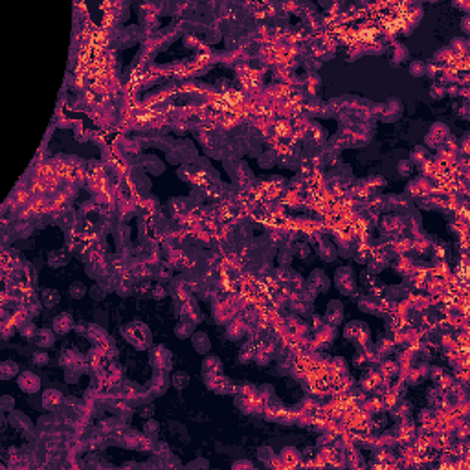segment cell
<instances>
[{
    "instance_id": "30",
    "label": "cell",
    "mask_w": 470,
    "mask_h": 470,
    "mask_svg": "<svg viewBox=\"0 0 470 470\" xmlns=\"http://www.w3.org/2000/svg\"><path fill=\"white\" fill-rule=\"evenodd\" d=\"M188 467L189 469H195V467H206V469H208V461H206V459H197L195 463H189Z\"/></svg>"
},
{
    "instance_id": "1",
    "label": "cell",
    "mask_w": 470,
    "mask_h": 470,
    "mask_svg": "<svg viewBox=\"0 0 470 470\" xmlns=\"http://www.w3.org/2000/svg\"><path fill=\"white\" fill-rule=\"evenodd\" d=\"M121 335L133 347L140 351H145L151 345V342H153L151 329L147 327V323L140 322V320H133V322L125 323L121 327Z\"/></svg>"
},
{
    "instance_id": "6",
    "label": "cell",
    "mask_w": 470,
    "mask_h": 470,
    "mask_svg": "<svg viewBox=\"0 0 470 470\" xmlns=\"http://www.w3.org/2000/svg\"><path fill=\"white\" fill-rule=\"evenodd\" d=\"M169 384H171V378L166 375V371L162 369H155V375H153V380H151V390L155 395H164L168 391Z\"/></svg>"
},
{
    "instance_id": "22",
    "label": "cell",
    "mask_w": 470,
    "mask_h": 470,
    "mask_svg": "<svg viewBox=\"0 0 470 470\" xmlns=\"http://www.w3.org/2000/svg\"><path fill=\"white\" fill-rule=\"evenodd\" d=\"M0 410L2 413H11L15 410V399L11 395H2L0 397Z\"/></svg>"
},
{
    "instance_id": "34",
    "label": "cell",
    "mask_w": 470,
    "mask_h": 470,
    "mask_svg": "<svg viewBox=\"0 0 470 470\" xmlns=\"http://www.w3.org/2000/svg\"><path fill=\"white\" fill-rule=\"evenodd\" d=\"M239 467H250V469H252V463H248V461H242V463H234V469H239Z\"/></svg>"
},
{
    "instance_id": "17",
    "label": "cell",
    "mask_w": 470,
    "mask_h": 470,
    "mask_svg": "<svg viewBox=\"0 0 470 470\" xmlns=\"http://www.w3.org/2000/svg\"><path fill=\"white\" fill-rule=\"evenodd\" d=\"M9 421H11V424H15V428L20 432H30L32 430V421L28 419L26 415H22V413H17V411H13L11 413V417H9Z\"/></svg>"
},
{
    "instance_id": "10",
    "label": "cell",
    "mask_w": 470,
    "mask_h": 470,
    "mask_svg": "<svg viewBox=\"0 0 470 470\" xmlns=\"http://www.w3.org/2000/svg\"><path fill=\"white\" fill-rule=\"evenodd\" d=\"M55 333L54 329H37V335H35V343L39 345L40 349H48V347H52L55 343Z\"/></svg>"
},
{
    "instance_id": "24",
    "label": "cell",
    "mask_w": 470,
    "mask_h": 470,
    "mask_svg": "<svg viewBox=\"0 0 470 470\" xmlns=\"http://www.w3.org/2000/svg\"><path fill=\"white\" fill-rule=\"evenodd\" d=\"M19 333L24 336V338H35L37 329H35V325L32 322H24L19 325Z\"/></svg>"
},
{
    "instance_id": "14",
    "label": "cell",
    "mask_w": 470,
    "mask_h": 470,
    "mask_svg": "<svg viewBox=\"0 0 470 470\" xmlns=\"http://www.w3.org/2000/svg\"><path fill=\"white\" fill-rule=\"evenodd\" d=\"M70 259V254L67 250H52L50 255H48V265L52 269H59V267H65Z\"/></svg>"
},
{
    "instance_id": "15",
    "label": "cell",
    "mask_w": 470,
    "mask_h": 470,
    "mask_svg": "<svg viewBox=\"0 0 470 470\" xmlns=\"http://www.w3.org/2000/svg\"><path fill=\"white\" fill-rule=\"evenodd\" d=\"M309 283L312 285V287H316V290L329 289V277H327V274L320 269L312 270V274H310V277H309Z\"/></svg>"
},
{
    "instance_id": "32",
    "label": "cell",
    "mask_w": 470,
    "mask_h": 470,
    "mask_svg": "<svg viewBox=\"0 0 470 470\" xmlns=\"http://www.w3.org/2000/svg\"><path fill=\"white\" fill-rule=\"evenodd\" d=\"M408 164H410V162H408V160H404L403 164L399 166V171H401L403 175H406V173H408Z\"/></svg>"
},
{
    "instance_id": "11",
    "label": "cell",
    "mask_w": 470,
    "mask_h": 470,
    "mask_svg": "<svg viewBox=\"0 0 470 470\" xmlns=\"http://www.w3.org/2000/svg\"><path fill=\"white\" fill-rule=\"evenodd\" d=\"M325 316H327V320H329L331 323H335V325L342 323V320H343V305H342V302H336V300L329 302Z\"/></svg>"
},
{
    "instance_id": "4",
    "label": "cell",
    "mask_w": 470,
    "mask_h": 470,
    "mask_svg": "<svg viewBox=\"0 0 470 470\" xmlns=\"http://www.w3.org/2000/svg\"><path fill=\"white\" fill-rule=\"evenodd\" d=\"M17 386L28 395H34V393H37L40 390V378L35 375L34 371H22L17 376Z\"/></svg>"
},
{
    "instance_id": "33",
    "label": "cell",
    "mask_w": 470,
    "mask_h": 470,
    "mask_svg": "<svg viewBox=\"0 0 470 470\" xmlns=\"http://www.w3.org/2000/svg\"><path fill=\"white\" fill-rule=\"evenodd\" d=\"M461 26H463L465 34H469V17H463V20H461Z\"/></svg>"
},
{
    "instance_id": "12",
    "label": "cell",
    "mask_w": 470,
    "mask_h": 470,
    "mask_svg": "<svg viewBox=\"0 0 470 470\" xmlns=\"http://www.w3.org/2000/svg\"><path fill=\"white\" fill-rule=\"evenodd\" d=\"M213 378H215L219 384L209 382L208 384L209 390H213L215 393H221V395H226V393H232V391H234V384H232V380H230V378H226V376H221V375L213 376ZM206 380H208V378H206Z\"/></svg>"
},
{
    "instance_id": "2",
    "label": "cell",
    "mask_w": 470,
    "mask_h": 470,
    "mask_svg": "<svg viewBox=\"0 0 470 470\" xmlns=\"http://www.w3.org/2000/svg\"><path fill=\"white\" fill-rule=\"evenodd\" d=\"M356 274L351 267H340L335 274V283L338 290L345 296H353L356 290Z\"/></svg>"
},
{
    "instance_id": "19",
    "label": "cell",
    "mask_w": 470,
    "mask_h": 470,
    "mask_svg": "<svg viewBox=\"0 0 470 470\" xmlns=\"http://www.w3.org/2000/svg\"><path fill=\"white\" fill-rule=\"evenodd\" d=\"M193 327H195V323H191V322H180V323H176V327H175V333H176V336L178 338H182V340H186V338H191V335H193Z\"/></svg>"
},
{
    "instance_id": "21",
    "label": "cell",
    "mask_w": 470,
    "mask_h": 470,
    "mask_svg": "<svg viewBox=\"0 0 470 470\" xmlns=\"http://www.w3.org/2000/svg\"><path fill=\"white\" fill-rule=\"evenodd\" d=\"M158 432H160V424L156 423V421H153V419L145 421V424H143V434H145L149 439H155V437L158 436Z\"/></svg>"
},
{
    "instance_id": "16",
    "label": "cell",
    "mask_w": 470,
    "mask_h": 470,
    "mask_svg": "<svg viewBox=\"0 0 470 470\" xmlns=\"http://www.w3.org/2000/svg\"><path fill=\"white\" fill-rule=\"evenodd\" d=\"M17 375H20V373H19V364L15 362V360H4V362L0 364V378H2V380H11V378H15Z\"/></svg>"
},
{
    "instance_id": "8",
    "label": "cell",
    "mask_w": 470,
    "mask_h": 470,
    "mask_svg": "<svg viewBox=\"0 0 470 470\" xmlns=\"http://www.w3.org/2000/svg\"><path fill=\"white\" fill-rule=\"evenodd\" d=\"M63 403V393H61L59 390H46L44 393H42V397H40V404H42V408L48 411H54L59 404Z\"/></svg>"
},
{
    "instance_id": "25",
    "label": "cell",
    "mask_w": 470,
    "mask_h": 470,
    "mask_svg": "<svg viewBox=\"0 0 470 470\" xmlns=\"http://www.w3.org/2000/svg\"><path fill=\"white\" fill-rule=\"evenodd\" d=\"M410 72L415 75V77H421V75H424L428 72V67L424 65L423 61H413L410 65Z\"/></svg>"
},
{
    "instance_id": "27",
    "label": "cell",
    "mask_w": 470,
    "mask_h": 470,
    "mask_svg": "<svg viewBox=\"0 0 470 470\" xmlns=\"http://www.w3.org/2000/svg\"><path fill=\"white\" fill-rule=\"evenodd\" d=\"M50 362V356H48L46 349H40L34 355V364L35 366H46Z\"/></svg>"
},
{
    "instance_id": "29",
    "label": "cell",
    "mask_w": 470,
    "mask_h": 470,
    "mask_svg": "<svg viewBox=\"0 0 470 470\" xmlns=\"http://www.w3.org/2000/svg\"><path fill=\"white\" fill-rule=\"evenodd\" d=\"M309 246L307 244H296V250H294V254L298 255V257H307L309 255Z\"/></svg>"
},
{
    "instance_id": "28",
    "label": "cell",
    "mask_w": 470,
    "mask_h": 470,
    "mask_svg": "<svg viewBox=\"0 0 470 470\" xmlns=\"http://www.w3.org/2000/svg\"><path fill=\"white\" fill-rule=\"evenodd\" d=\"M430 96L434 98V100H441V98L444 96V88L441 87V85H432Z\"/></svg>"
},
{
    "instance_id": "20",
    "label": "cell",
    "mask_w": 470,
    "mask_h": 470,
    "mask_svg": "<svg viewBox=\"0 0 470 470\" xmlns=\"http://www.w3.org/2000/svg\"><path fill=\"white\" fill-rule=\"evenodd\" d=\"M68 294H70L72 300H81V298H85V294H87V287L81 281H74L68 287Z\"/></svg>"
},
{
    "instance_id": "31",
    "label": "cell",
    "mask_w": 470,
    "mask_h": 470,
    "mask_svg": "<svg viewBox=\"0 0 470 470\" xmlns=\"http://www.w3.org/2000/svg\"><path fill=\"white\" fill-rule=\"evenodd\" d=\"M153 413H155V411H153V406H147V408H143V411H141L140 415L143 417V419H147V417H151Z\"/></svg>"
},
{
    "instance_id": "9",
    "label": "cell",
    "mask_w": 470,
    "mask_h": 470,
    "mask_svg": "<svg viewBox=\"0 0 470 470\" xmlns=\"http://www.w3.org/2000/svg\"><path fill=\"white\" fill-rule=\"evenodd\" d=\"M191 343H193V349L199 353V355H208L209 349H211V342H209V336L202 331H195L191 335Z\"/></svg>"
},
{
    "instance_id": "23",
    "label": "cell",
    "mask_w": 470,
    "mask_h": 470,
    "mask_svg": "<svg viewBox=\"0 0 470 470\" xmlns=\"http://www.w3.org/2000/svg\"><path fill=\"white\" fill-rule=\"evenodd\" d=\"M88 296L94 300V302H103L107 298V290L103 289L101 285H92L90 290H88Z\"/></svg>"
},
{
    "instance_id": "3",
    "label": "cell",
    "mask_w": 470,
    "mask_h": 470,
    "mask_svg": "<svg viewBox=\"0 0 470 470\" xmlns=\"http://www.w3.org/2000/svg\"><path fill=\"white\" fill-rule=\"evenodd\" d=\"M149 360H151V366H153L155 369L169 371L171 369V364H173V356H171L168 347L156 345V347H153V351H151Z\"/></svg>"
},
{
    "instance_id": "7",
    "label": "cell",
    "mask_w": 470,
    "mask_h": 470,
    "mask_svg": "<svg viewBox=\"0 0 470 470\" xmlns=\"http://www.w3.org/2000/svg\"><path fill=\"white\" fill-rule=\"evenodd\" d=\"M52 329L57 335H67L74 329V318L68 314V312H61L59 316H55L54 322H52Z\"/></svg>"
},
{
    "instance_id": "5",
    "label": "cell",
    "mask_w": 470,
    "mask_h": 470,
    "mask_svg": "<svg viewBox=\"0 0 470 470\" xmlns=\"http://www.w3.org/2000/svg\"><path fill=\"white\" fill-rule=\"evenodd\" d=\"M222 371V362L217 356L206 355V358L202 360V375L204 378H213V376L221 375Z\"/></svg>"
},
{
    "instance_id": "18",
    "label": "cell",
    "mask_w": 470,
    "mask_h": 470,
    "mask_svg": "<svg viewBox=\"0 0 470 470\" xmlns=\"http://www.w3.org/2000/svg\"><path fill=\"white\" fill-rule=\"evenodd\" d=\"M189 382H191V378H189V375L186 371H175V373L171 375V384H173V388H176L178 391L186 390L189 386Z\"/></svg>"
},
{
    "instance_id": "13",
    "label": "cell",
    "mask_w": 470,
    "mask_h": 470,
    "mask_svg": "<svg viewBox=\"0 0 470 470\" xmlns=\"http://www.w3.org/2000/svg\"><path fill=\"white\" fill-rule=\"evenodd\" d=\"M40 302H42V305H44L46 309H55V307L59 305V302H61L59 290L44 289L42 292H40Z\"/></svg>"
},
{
    "instance_id": "26",
    "label": "cell",
    "mask_w": 470,
    "mask_h": 470,
    "mask_svg": "<svg viewBox=\"0 0 470 470\" xmlns=\"http://www.w3.org/2000/svg\"><path fill=\"white\" fill-rule=\"evenodd\" d=\"M320 257L325 259V261H335L336 257V250L331 246V244H323L322 250H320Z\"/></svg>"
}]
</instances>
